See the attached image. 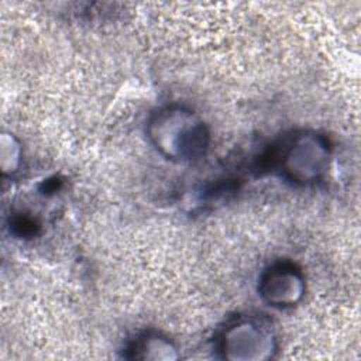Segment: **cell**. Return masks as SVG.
<instances>
[{
  "mask_svg": "<svg viewBox=\"0 0 361 361\" xmlns=\"http://www.w3.org/2000/svg\"><path fill=\"white\" fill-rule=\"evenodd\" d=\"M219 347L227 360L261 361L272 357L276 343L274 333L261 322L240 319L223 330Z\"/></svg>",
  "mask_w": 361,
  "mask_h": 361,
  "instance_id": "obj_3",
  "label": "cell"
},
{
  "mask_svg": "<svg viewBox=\"0 0 361 361\" xmlns=\"http://www.w3.org/2000/svg\"><path fill=\"white\" fill-rule=\"evenodd\" d=\"M20 145L13 135L3 134L1 137V171L3 173H13L20 164Z\"/></svg>",
  "mask_w": 361,
  "mask_h": 361,
  "instance_id": "obj_6",
  "label": "cell"
},
{
  "mask_svg": "<svg viewBox=\"0 0 361 361\" xmlns=\"http://www.w3.org/2000/svg\"><path fill=\"white\" fill-rule=\"evenodd\" d=\"M147 134L154 147L173 161L196 159L209 145L204 123L192 110L175 104L161 107L151 114Z\"/></svg>",
  "mask_w": 361,
  "mask_h": 361,
  "instance_id": "obj_1",
  "label": "cell"
},
{
  "mask_svg": "<svg viewBox=\"0 0 361 361\" xmlns=\"http://www.w3.org/2000/svg\"><path fill=\"white\" fill-rule=\"evenodd\" d=\"M130 358L138 360H173L178 357L173 344L159 334H142L135 338L130 348Z\"/></svg>",
  "mask_w": 361,
  "mask_h": 361,
  "instance_id": "obj_5",
  "label": "cell"
},
{
  "mask_svg": "<svg viewBox=\"0 0 361 361\" xmlns=\"http://www.w3.org/2000/svg\"><path fill=\"white\" fill-rule=\"evenodd\" d=\"M258 292L271 306H293L305 293V279L293 264L276 262L262 272Z\"/></svg>",
  "mask_w": 361,
  "mask_h": 361,
  "instance_id": "obj_4",
  "label": "cell"
},
{
  "mask_svg": "<svg viewBox=\"0 0 361 361\" xmlns=\"http://www.w3.org/2000/svg\"><path fill=\"white\" fill-rule=\"evenodd\" d=\"M268 168L279 166L283 175L296 183H312L326 171L330 145L324 135L306 131L292 135L281 147L265 152Z\"/></svg>",
  "mask_w": 361,
  "mask_h": 361,
  "instance_id": "obj_2",
  "label": "cell"
},
{
  "mask_svg": "<svg viewBox=\"0 0 361 361\" xmlns=\"http://www.w3.org/2000/svg\"><path fill=\"white\" fill-rule=\"evenodd\" d=\"M39 224L35 221V219L27 216V214H17L11 219V230L18 237H32L37 234Z\"/></svg>",
  "mask_w": 361,
  "mask_h": 361,
  "instance_id": "obj_7",
  "label": "cell"
}]
</instances>
